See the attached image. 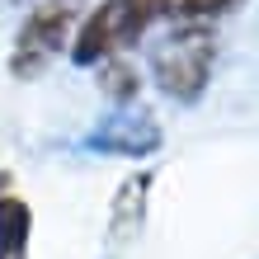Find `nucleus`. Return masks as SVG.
<instances>
[{"label": "nucleus", "mask_w": 259, "mask_h": 259, "mask_svg": "<svg viewBox=\"0 0 259 259\" xmlns=\"http://www.w3.org/2000/svg\"><path fill=\"white\" fill-rule=\"evenodd\" d=\"M170 14V0H99L90 10V19L75 28L71 57L80 66H99L109 57L127 52L151 24H160Z\"/></svg>", "instance_id": "1"}, {"label": "nucleus", "mask_w": 259, "mask_h": 259, "mask_svg": "<svg viewBox=\"0 0 259 259\" xmlns=\"http://www.w3.org/2000/svg\"><path fill=\"white\" fill-rule=\"evenodd\" d=\"M236 0H170V14L184 19V24H203V19H212V14H222Z\"/></svg>", "instance_id": "5"}, {"label": "nucleus", "mask_w": 259, "mask_h": 259, "mask_svg": "<svg viewBox=\"0 0 259 259\" xmlns=\"http://www.w3.org/2000/svg\"><path fill=\"white\" fill-rule=\"evenodd\" d=\"M28 231L33 217L14 193H0V259H28Z\"/></svg>", "instance_id": "4"}, {"label": "nucleus", "mask_w": 259, "mask_h": 259, "mask_svg": "<svg viewBox=\"0 0 259 259\" xmlns=\"http://www.w3.org/2000/svg\"><path fill=\"white\" fill-rule=\"evenodd\" d=\"M71 24H75V19H71V10H66V5H38V10L24 19L19 38H14L10 71H14V75H24V80H28V75H38L57 52L66 48Z\"/></svg>", "instance_id": "3"}, {"label": "nucleus", "mask_w": 259, "mask_h": 259, "mask_svg": "<svg viewBox=\"0 0 259 259\" xmlns=\"http://www.w3.org/2000/svg\"><path fill=\"white\" fill-rule=\"evenodd\" d=\"M207 71H212V33L203 24H184V28H175V33L160 42L156 85L170 99H184V104L198 99L203 85H207Z\"/></svg>", "instance_id": "2"}]
</instances>
